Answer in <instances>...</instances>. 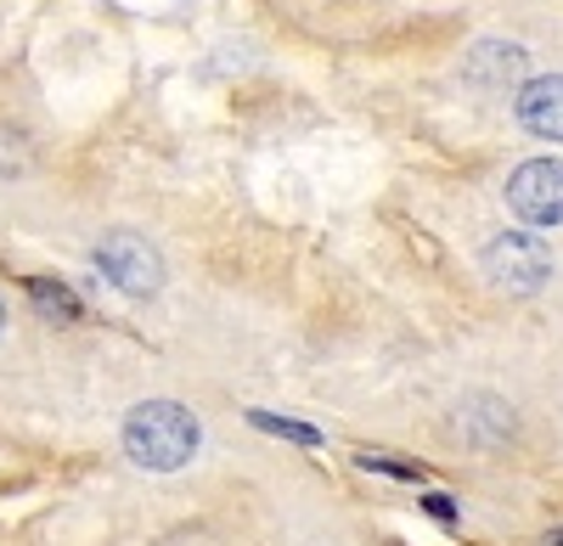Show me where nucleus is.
<instances>
[{
	"label": "nucleus",
	"instance_id": "obj_6",
	"mask_svg": "<svg viewBox=\"0 0 563 546\" xmlns=\"http://www.w3.org/2000/svg\"><path fill=\"white\" fill-rule=\"evenodd\" d=\"M519 74H525V52H519V45H507V40H485V45L467 52V79L485 85V90H501Z\"/></svg>",
	"mask_w": 563,
	"mask_h": 546
},
{
	"label": "nucleus",
	"instance_id": "obj_7",
	"mask_svg": "<svg viewBox=\"0 0 563 546\" xmlns=\"http://www.w3.org/2000/svg\"><path fill=\"white\" fill-rule=\"evenodd\" d=\"M29 299H34V310L45 315V322H79L74 288H63V282H52V277H29Z\"/></svg>",
	"mask_w": 563,
	"mask_h": 546
},
{
	"label": "nucleus",
	"instance_id": "obj_2",
	"mask_svg": "<svg viewBox=\"0 0 563 546\" xmlns=\"http://www.w3.org/2000/svg\"><path fill=\"white\" fill-rule=\"evenodd\" d=\"M485 277H490L501 293H536V288H547V277H552V248H547L536 232H501V237H490V248H485Z\"/></svg>",
	"mask_w": 563,
	"mask_h": 546
},
{
	"label": "nucleus",
	"instance_id": "obj_4",
	"mask_svg": "<svg viewBox=\"0 0 563 546\" xmlns=\"http://www.w3.org/2000/svg\"><path fill=\"white\" fill-rule=\"evenodd\" d=\"M507 209L525 225H563V164L558 158H530L507 180Z\"/></svg>",
	"mask_w": 563,
	"mask_h": 546
},
{
	"label": "nucleus",
	"instance_id": "obj_9",
	"mask_svg": "<svg viewBox=\"0 0 563 546\" xmlns=\"http://www.w3.org/2000/svg\"><path fill=\"white\" fill-rule=\"evenodd\" d=\"M254 423H260L265 434H288V439H299V445H321V434H316V428L288 423V417H265V412H254Z\"/></svg>",
	"mask_w": 563,
	"mask_h": 546
},
{
	"label": "nucleus",
	"instance_id": "obj_10",
	"mask_svg": "<svg viewBox=\"0 0 563 546\" xmlns=\"http://www.w3.org/2000/svg\"><path fill=\"white\" fill-rule=\"evenodd\" d=\"M361 468H366V473H395V479H422V468H411V463H389V457H361Z\"/></svg>",
	"mask_w": 563,
	"mask_h": 546
},
{
	"label": "nucleus",
	"instance_id": "obj_8",
	"mask_svg": "<svg viewBox=\"0 0 563 546\" xmlns=\"http://www.w3.org/2000/svg\"><path fill=\"white\" fill-rule=\"evenodd\" d=\"M23 169H29V142L0 124V175H23Z\"/></svg>",
	"mask_w": 563,
	"mask_h": 546
},
{
	"label": "nucleus",
	"instance_id": "obj_11",
	"mask_svg": "<svg viewBox=\"0 0 563 546\" xmlns=\"http://www.w3.org/2000/svg\"><path fill=\"white\" fill-rule=\"evenodd\" d=\"M429 513H434V519H445V524H451V519H456V508H451V502H445V495H429Z\"/></svg>",
	"mask_w": 563,
	"mask_h": 546
},
{
	"label": "nucleus",
	"instance_id": "obj_12",
	"mask_svg": "<svg viewBox=\"0 0 563 546\" xmlns=\"http://www.w3.org/2000/svg\"><path fill=\"white\" fill-rule=\"evenodd\" d=\"M541 546H563V530H552V535H547V541H541Z\"/></svg>",
	"mask_w": 563,
	"mask_h": 546
},
{
	"label": "nucleus",
	"instance_id": "obj_1",
	"mask_svg": "<svg viewBox=\"0 0 563 546\" xmlns=\"http://www.w3.org/2000/svg\"><path fill=\"white\" fill-rule=\"evenodd\" d=\"M203 428L198 417L186 412V405L175 400H147V405H135V412L124 417V457L135 468H147V473H175L192 463V450H198Z\"/></svg>",
	"mask_w": 563,
	"mask_h": 546
},
{
	"label": "nucleus",
	"instance_id": "obj_3",
	"mask_svg": "<svg viewBox=\"0 0 563 546\" xmlns=\"http://www.w3.org/2000/svg\"><path fill=\"white\" fill-rule=\"evenodd\" d=\"M97 270L130 299H153L164 288V259L147 237H135V232H108L97 243Z\"/></svg>",
	"mask_w": 563,
	"mask_h": 546
},
{
	"label": "nucleus",
	"instance_id": "obj_5",
	"mask_svg": "<svg viewBox=\"0 0 563 546\" xmlns=\"http://www.w3.org/2000/svg\"><path fill=\"white\" fill-rule=\"evenodd\" d=\"M519 124L541 142H563V74H541L525 79L519 90Z\"/></svg>",
	"mask_w": 563,
	"mask_h": 546
},
{
	"label": "nucleus",
	"instance_id": "obj_13",
	"mask_svg": "<svg viewBox=\"0 0 563 546\" xmlns=\"http://www.w3.org/2000/svg\"><path fill=\"white\" fill-rule=\"evenodd\" d=\"M0 327H7V304H0Z\"/></svg>",
	"mask_w": 563,
	"mask_h": 546
}]
</instances>
